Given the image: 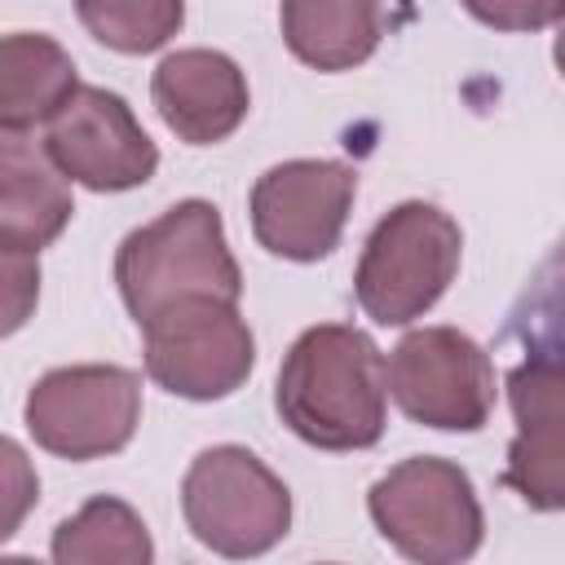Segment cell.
<instances>
[{
    "label": "cell",
    "mask_w": 565,
    "mask_h": 565,
    "mask_svg": "<svg viewBox=\"0 0 565 565\" xmlns=\"http://www.w3.org/2000/svg\"><path fill=\"white\" fill-rule=\"evenodd\" d=\"M274 411L313 450H371L388 424L380 344L353 322L305 327L278 366Z\"/></svg>",
    "instance_id": "obj_1"
},
{
    "label": "cell",
    "mask_w": 565,
    "mask_h": 565,
    "mask_svg": "<svg viewBox=\"0 0 565 565\" xmlns=\"http://www.w3.org/2000/svg\"><path fill=\"white\" fill-rule=\"evenodd\" d=\"M115 282L137 327L177 300L243 296V269L225 243V221L207 199H181L150 225L124 234Z\"/></svg>",
    "instance_id": "obj_2"
},
{
    "label": "cell",
    "mask_w": 565,
    "mask_h": 565,
    "mask_svg": "<svg viewBox=\"0 0 565 565\" xmlns=\"http://www.w3.org/2000/svg\"><path fill=\"white\" fill-rule=\"evenodd\" d=\"M463 234L450 212L424 199H406L375 221L353 269V296L380 327H406L424 318L459 274Z\"/></svg>",
    "instance_id": "obj_3"
},
{
    "label": "cell",
    "mask_w": 565,
    "mask_h": 565,
    "mask_svg": "<svg viewBox=\"0 0 565 565\" xmlns=\"http://www.w3.org/2000/svg\"><path fill=\"white\" fill-rule=\"evenodd\" d=\"M181 516L203 547L247 561L287 539L291 490L247 446H207L181 477Z\"/></svg>",
    "instance_id": "obj_4"
},
{
    "label": "cell",
    "mask_w": 565,
    "mask_h": 565,
    "mask_svg": "<svg viewBox=\"0 0 565 565\" xmlns=\"http://www.w3.org/2000/svg\"><path fill=\"white\" fill-rule=\"evenodd\" d=\"M366 512L380 539L419 565L468 561L486 539V512L472 477L437 455H411L393 463L366 490Z\"/></svg>",
    "instance_id": "obj_5"
},
{
    "label": "cell",
    "mask_w": 565,
    "mask_h": 565,
    "mask_svg": "<svg viewBox=\"0 0 565 565\" xmlns=\"http://www.w3.org/2000/svg\"><path fill=\"white\" fill-rule=\"evenodd\" d=\"M22 419L35 446L57 459L119 455L141 424V375L110 362L53 366L31 384Z\"/></svg>",
    "instance_id": "obj_6"
},
{
    "label": "cell",
    "mask_w": 565,
    "mask_h": 565,
    "mask_svg": "<svg viewBox=\"0 0 565 565\" xmlns=\"http://www.w3.org/2000/svg\"><path fill=\"white\" fill-rule=\"evenodd\" d=\"M146 331V375L190 402H221L238 393L256 366V335L238 313V300H177L159 309Z\"/></svg>",
    "instance_id": "obj_7"
},
{
    "label": "cell",
    "mask_w": 565,
    "mask_h": 565,
    "mask_svg": "<svg viewBox=\"0 0 565 565\" xmlns=\"http://www.w3.org/2000/svg\"><path fill=\"white\" fill-rule=\"evenodd\" d=\"M388 393L397 411L424 428L477 433L494 415V362L459 327L406 331L384 362Z\"/></svg>",
    "instance_id": "obj_8"
},
{
    "label": "cell",
    "mask_w": 565,
    "mask_h": 565,
    "mask_svg": "<svg viewBox=\"0 0 565 565\" xmlns=\"http://www.w3.org/2000/svg\"><path fill=\"white\" fill-rule=\"evenodd\" d=\"M358 194V172L340 159H287L256 177L252 185V234L269 256L322 260L335 252L349 207Z\"/></svg>",
    "instance_id": "obj_9"
},
{
    "label": "cell",
    "mask_w": 565,
    "mask_h": 565,
    "mask_svg": "<svg viewBox=\"0 0 565 565\" xmlns=\"http://www.w3.org/2000/svg\"><path fill=\"white\" fill-rule=\"evenodd\" d=\"M44 150L57 172L84 190L119 194L159 172V146L146 137L132 106L97 84H79L49 119Z\"/></svg>",
    "instance_id": "obj_10"
},
{
    "label": "cell",
    "mask_w": 565,
    "mask_h": 565,
    "mask_svg": "<svg viewBox=\"0 0 565 565\" xmlns=\"http://www.w3.org/2000/svg\"><path fill=\"white\" fill-rule=\"evenodd\" d=\"M508 402L516 437L508 446L503 486L516 490L534 512L565 508V441H561V362L534 353L508 371Z\"/></svg>",
    "instance_id": "obj_11"
},
{
    "label": "cell",
    "mask_w": 565,
    "mask_h": 565,
    "mask_svg": "<svg viewBox=\"0 0 565 565\" xmlns=\"http://www.w3.org/2000/svg\"><path fill=\"white\" fill-rule=\"evenodd\" d=\"M159 119L185 146H216L247 119L252 93L243 66L221 49H177L150 75Z\"/></svg>",
    "instance_id": "obj_12"
},
{
    "label": "cell",
    "mask_w": 565,
    "mask_h": 565,
    "mask_svg": "<svg viewBox=\"0 0 565 565\" xmlns=\"http://www.w3.org/2000/svg\"><path fill=\"white\" fill-rule=\"evenodd\" d=\"M71 181L49 150L26 132L0 128V238L40 252L71 225Z\"/></svg>",
    "instance_id": "obj_13"
},
{
    "label": "cell",
    "mask_w": 565,
    "mask_h": 565,
    "mask_svg": "<svg viewBox=\"0 0 565 565\" xmlns=\"http://www.w3.org/2000/svg\"><path fill=\"white\" fill-rule=\"evenodd\" d=\"M278 26L296 62L335 75L362 66L380 49L384 9L380 0H282Z\"/></svg>",
    "instance_id": "obj_14"
},
{
    "label": "cell",
    "mask_w": 565,
    "mask_h": 565,
    "mask_svg": "<svg viewBox=\"0 0 565 565\" xmlns=\"http://www.w3.org/2000/svg\"><path fill=\"white\" fill-rule=\"evenodd\" d=\"M79 88L71 53L40 31L0 35V128H35L49 124L62 102Z\"/></svg>",
    "instance_id": "obj_15"
},
{
    "label": "cell",
    "mask_w": 565,
    "mask_h": 565,
    "mask_svg": "<svg viewBox=\"0 0 565 565\" xmlns=\"http://www.w3.org/2000/svg\"><path fill=\"white\" fill-rule=\"evenodd\" d=\"M57 565H146L154 556L150 530L132 503L115 494H93L75 516L53 530Z\"/></svg>",
    "instance_id": "obj_16"
},
{
    "label": "cell",
    "mask_w": 565,
    "mask_h": 565,
    "mask_svg": "<svg viewBox=\"0 0 565 565\" xmlns=\"http://www.w3.org/2000/svg\"><path fill=\"white\" fill-rule=\"evenodd\" d=\"M75 13L97 44L141 57L181 31L185 0H75Z\"/></svg>",
    "instance_id": "obj_17"
},
{
    "label": "cell",
    "mask_w": 565,
    "mask_h": 565,
    "mask_svg": "<svg viewBox=\"0 0 565 565\" xmlns=\"http://www.w3.org/2000/svg\"><path fill=\"white\" fill-rule=\"evenodd\" d=\"M40 305V252L0 238V340L22 331Z\"/></svg>",
    "instance_id": "obj_18"
},
{
    "label": "cell",
    "mask_w": 565,
    "mask_h": 565,
    "mask_svg": "<svg viewBox=\"0 0 565 565\" xmlns=\"http://www.w3.org/2000/svg\"><path fill=\"white\" fill-rule=\"evenodd\" d=\"M40 503V477L31 455L0 433V543H9L22 521L31 516V508Z\"/></svg>",
    "instance_id": "obj_19"
},
{
    "label": "cell",
    "mask_w": 565,
    "mask_h": 565,
    "mask_svg": "<svg viewBox=\"0 0 565 565\" xmlns=\"http://www.w3.org/2000/svg\"><path fill=\"white\" fill-rule=\"evenodd\" d=\"M481 26L494 31H547L565 18V0H459Z\"/></svg>",
    "instance_id": "obj_20"
}]
</instances>
